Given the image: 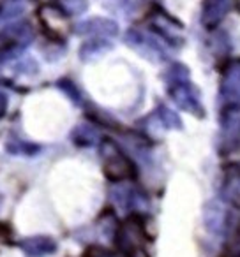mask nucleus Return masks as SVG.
<instances>
[{
  "label": "nucleus",
  "instance_id": "f257e3e1",
  "mask_svg": "<svg viewBox=\"0 0 240 257\" xmlns=\"http://www.w3.org/2000/svg\"><path fill=\"white\" fill-rule=\"evenodd\" d=\"M101 157H103V173L110 182L120 183L124 180H134L138 169L133 159L127 157L113 141H104L101 145Z\"/></svg>",
  "mask_w": 240,
  "mask_h": 257
},
{
  "label": "nucleus",
  "instance_id": "f03ea898",
  "mask_svg": "<svg viewBox=\"0 0 240 257\" xmlns=\"http://www.w3.org/2000/svg\"><path fill=\"white\" fill-rule=\"evenodd\" d=\"M240 147V104H224L221 111L219 152L231 154Z\"/></svg>",
  "mask_w": 240,
  "mask_h": 257
},
{
  "label": "nucleus",
  "instance_id": "7ed1b4c3",
  "mask_svg": "<svg viewBox=\"0 0 240 257\" xmlns=\"http://www.w3.org/2000/svg\"><path fill=\"white\" fill-rule=\"evenodd\" d=\"M170 97L173 99V102L179 107H182L184 111H189L194 116H203L205 111L201 106V95L198 92V88L193 83H187L186 79H173V83L168 88Z\"/></svg>",
  "mask_w": 240,
  "mask_h": 257
},
{
  "label": "nucleus",
  "instance_id": "20e7f679",
  "mask_svg": "<svg viewBox=\"0 0 240 257\" xmlns=\"http://www.w3.org/2000/svg\"><path fill=\"white\" fill-rule=\"evenodd\" d=\"M228 211L224 210L219 201H212L205 206V213H203V224L210 234L214 236H221L226 231H229V225H233V222L229 220Z\"/></svg>",
  "mask_w": 240,
  "mask_h": 257
},
{
  "label": "nucleus",
  "instance_id": "39448f33",
  "mask_svg": "<svg viewBox=\"0 0 240 257\" xmlns=\"http://www.w3.org/2000/svg\"><path fill=\"white\" fill-rule=\"evenodd\" d=\"M221 99L224 104H240V60H231L222 74Z\"/></svg>",
  "mask_w": 240,
  "mask_h": 257
},
{
  "label": "nucleus",
  "instance_id": "423d86ee",
  "mask_svg": "<svg viewBox=\"0 0 240 257\" xmlns=\"http://www.w3.org/2000/svg\"><path fill=\"white\" fill-rule=\"evenodd\" d=\"M16 245L20 246L23 253L27 257H48L53 255L58 250V245L55 241V238L46 234H36V236H29V238L20 239Z\"/></svg>",
  "mask_w": 240,
  "mask_h": 257
},
{
  "label": "nucleus",
  "instance_id": "0eeeda50",
  "mask_svg": "<svg viewBox=\"0 0 240 257\" xmlns=\"http://www.w3.org/2000/svg\"><path fill=\"white\" fill-rule=\"evenodd\" d=\"M111 197H113L115 203L122 208L124 211H127V213L145 210V208H147V197L138 189H134V187L117 185V189L111 190Z\"/></svg>",
  "mask_w": 240,
  "mask_h": 257
},
{
  "label": "nucleus",
  "instance_id": "6e6552de",
  "mask_svg": "<svg viewBox=\"0 0 240 257\" xmlns=\"http://www.w3.org/2000/svg\"><path fill=\"white\" fill-rule=\"evenodd\" d=\"M229 0H205L201 6V23L207 29H215L229 11Z\"/></svg>",
  "mask_w": 240,
  "mask_h": 257
},
{
  "label": "nucleus",
  "instance_id": "1a4fd4ad",
  "mask_svg": "<svg viewBox=\"0 0 240 257\" xmlns=\"http://www.w3.org/2000/svg\"><path fill=\"white\" fill-rule=\"evenodd\" d=\"M79 32L90 34V36H101V37H108V36H115L118 32V25L110 20H89V22H83L78 25Z\"/></svg>",
  "mask_w": 240,
  "mask_h": 257
},
{
  "label": "nucleus",
  "instance_id": "9d476101",
  "mask_svg": "<svg viewBox=\"0 0 240 257\" xmlns=\"http://www.w3.org/2000/svg\"><path fill=\"white\" fill-rule=\"evenodd\" d=\"M71 138L78 147H94L97 143V140H99V134L90 125H78L72 131Z\"/></svg>",
  "mask_w": 240,
  "mask_h": 257
},
{
  "label": "nucleus",
  "instance_id": "9b49d317",
  "mask_svg": "<svg viewBox=\"0 0 240 257\" xmlns=\"http://www.w3.org/2000/svg\"><path fill=\"white\" fill-rule=\"evenodd\" d=\"M83 257H131V255L120 252L118 248H106L103 245L92 243V245L87 246V250L83 252Z\"/></svg>",
  "mask_w": 240,
  "mask_h": 257
},
{
  "label": "nucleus",
  "instance_id": "f8f14e48",
  "mask_svg": "<svg viewBox=\"0 0 240 257\" xmlns=\"http://www.w3.org/2000/svg\"><path fill=\"white\" fill-rule=\"evenodd\" d=\"M157 118L161 120V123L165 125L166 128H182V121H180L179 114L173 113L172 109H168L166 106L159 107V114Z\"/></svg>",
  "mask_w": 240,
  "mask_h": 257
},
{
  "label": "nucleus",
  "instance_id": "ddd939ff",
  "mask_svg": "<svg viewBox=\"0 0 240 257\" xmlns=\"http://www.w3.org/2000/svg\"><path fill=\"white\" fill-rule=\"evenodd\" d=\"M8 152L15 155H34L39 152V147L27 141H8Z\"/></svg>",
  "mask_w": 240,
  "mask_h": 257
},
{
  "label": "nucleus",
  "instance_id": "4468645a",
  "mask_svg": "<svg viewBox=\"0 0 240 257\" xmlns=\"http://www.w3.org/2000/svg\"><path fill=\"white\" fill-rule=\"evenodd\" d=\"M219 257H240V227L233 225V232L231 238H229L226 248L221 252Z\"/></svg>",
  "mask_w": 240,
  "mask_h": 257
},
{
  "label": "nucleus",
  "instance_id": "2eb2a0df",
  "mask_svg": "<svg viewBox=\"0 0 240 257\" xmlns=\"http://www.w3.org/2000/svg\"><path fill=\"white\" fill-rule=\"evenodd\" d=\"M8 104H9V99L8 95H6L4 90H0V118L4 116L6 111H8Z\"/></svg>",
  "mask_w": 240,
  "mask_h": 257
},
{
  "label": "nucleus",
  "instance_id": "dca6fc26",
  "mask_svg": "<svg viewBox=\"0 0 240 257\" xmlns=\"http://www.w3.org/2000/svg\"><path fill=\"white\" fill-rule=\"evenodd\" d=\"M9 234H11V229H9L8 225H4L2 222H0V236H4V238H8Z\"/></svg>",
  "mask_w": 240,
  "mask_h": 257
}]
</instances>
